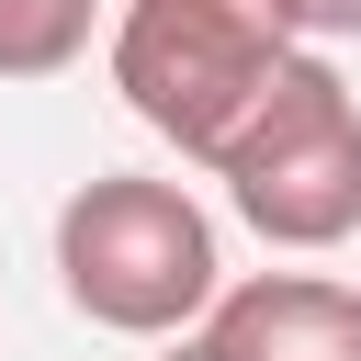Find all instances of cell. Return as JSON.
Returning a JSON list of instances; mask_svg holds the SVG:
<instances>
[{"label": "cell", "instance_id": "obj_5", "mask_svg": "<svg viewBox=\"0 0 361 361\" xmlns=\"http://www.w3.org/2000/svg\"><path fill=\"white\" fill-rule=\"evenodd\" d=\"M113 0H0V79H68Z\"/></svg>", "mask_w": 361, "mask_h": 361}, {"label": "cell", "instance_id": "obj_6", "mask_svg": "<svg viewBox=\"0 0 361 361\" xmlns=\"http://www.w3.org/2000/svg\"><path fill=\"white\" fill-rule=\"evenodd\" d=\"M293 23H305V45H338V34H361V0H293Z\"/></svg>", "mask_w": 361, "mask_h": 361}, {"label": "cell", "instance_id": "obj_1", "mask_svg": "<svg viewBox=\"0 0 361 361\" xmlns=\"http://www.w3.org/2000/svg\"><path fill=\"white\" fill-rule=\"evenodd\" d=\"M56 293L113 327V338H192L226 293V248L214 214L180 180L147 169H102L56 203Z\"/></svg>", "mask_w": 361, "mask_h": 361}, {"label": "cell", "instance_id": "obj_3", "mask_svg": "<svg viewBox=\"0 0 361 361\" xmlns=\"http://www.w3.org/2000/svg\"><path fill=\"white\" fill-rule=\"evenodd\" d=\"M214 180H226V203L271 248H338V237H361V90L316 45H293L271 68L259 113L226 135Z\"/></svg>", "mask_w": 361, "mask_h": 361}, {"label": "cell", "instance_id": "obj_4", "mask_svg": "<svg viewBox=\"0 0 361 361\" xmlns=\"http://www.w3.org/2000/svg\"><path fill=\"white\" fill-rule=\"evenodd\" d=\"M203 361H361V282L327 271H248L192 327Z\"/></svg>", "mask_w": 361, "mask_h": 361}, {"label": "cell", "instance_id": "obj_7", "mask_svg": "<svg viewBox=\"0 0 361 361\" xmlns=\"http://www.w3.org/2000/svg\"><path fill=\"white\" fill-rule=\"evenodd\" d=\"M158 361H203V338H169V350H158Z\"/></svg>", "mask_w": 361, "mask_h": 361}, {"label": "cell", "instance_id": "obj_2", "mask_svg": "<svg viewBox=\"0 0 361 361\" xmlns=\"http://www.w3.org/2000/svg\"><path fill=\"white\" fill-rule=\"evenodd\" d=\"M293 45H305L293 0H124L113 11V90L147 135H169L180 158L214 169Z\"/></svg>", "mask_w": 361, "mask_h": 361}]
</instances>
